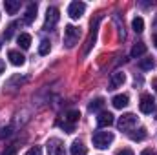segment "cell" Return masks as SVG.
<instances>
[{
  "mask_svg": "<svg viewBox=\"0 0 157 155\" xmlns=\"http://www.w3.org/2000/svg\"><path fill=\"white\" fill-rule=\"evenodd\" d=\"M15 28H17V24H15V22H13V24H9V26H7V29L4 31V39H6V40L11 39V37H13V33H15Z\"/></svg>",
  "mask_w": 157,
  "mask_h": 155,
  "instance_id": "obj_24",
  "label": "cell"
},
{
  "mask_svg": "<svg viewBox=\"0 0 157 155\" xmlns=\"http://www.w3.org/2000/svg\"><path fill=\"white\" fill-rule=\"evenodd\" d=\"M132 28H133L135 33H143V31H144V20H143L141 17H135L133 22H132Z\"/></svg>",
  "mask_w": 157,
  "mask_h": 155,
  "instance_id": "obj_18",
  "label": "cell"
},
{
  "mask_svg": "<svg viewBox=\"0 0 157 155\" xmlns=\"http://www.w3.org/2000/svg\"><path fill=\"white\" fill-rule=\"evenodd\" d=\"M7 59H9V62H11L13 66H24V62H26V57H24L20 51H17V49H11V51L7 53Z\"/></svg>",
  "mask_w": 157,
  "mask_h": 155,
  "instance_id": "obj_9",
  "label": "cell"
},
{
  "mask_svg": "<svg viewBox=\"0 0 157 155\" xmlns=\"http://www.w3.org/2000/svg\"><path fill=\"white\" fill-rule=\"evenodd\" d=\"M4 68H6V66H4V62L0 60V73H4Z\"/></svg>",
  "mask_w": 157,
  "mask_h": 155,
  "instance_id": "obj_31",
  "label": "cell"
},
{
  "mask_svg": "<svg viewBox=\"0 0 157 155\" xmlns=\"http://www.w3.org/2000/svg\"><path fill=\"white\" fill-rule=\"evenodd\" d=\"M112 124H113V115H112L110 112L99 113V117H97V126H99V128H108V126H112Z\"/></svg>",
  "mask_w": 157,
  "mask_h": 155,
  "instance_id": "obj_10",
  "label": "cell"
},
{
  "mask_svg": "<svg viewBox=\"0 0 157 155\" xmlns=\"http://www.w3.org/2000/svg\"><path fill=\"white\" fill-rule=\"evenodd\" d=\"M124 80H126V75H124L122 71H115V73L112 75V86H110V89H115L119 86H122Z\"/></svg>",
  "mask_w": 157,
  "mask_h": 155,
  "instance_id": "obj_13",
  "label": "cell"
},
{
  "mask_svg": "<svg viewBox=\"0 0 157 155\" xmlns=\"http://www.w3.org/2000/svg\"><path fill=\"white\" fill-rule=\"evenodd\" d=\"M60 128H62L64 131H68V133H71V131L75 130V126H73V124H70V122H66V120H64V122H60Z\"/></svg>",
  "mask_w": 157,
  "mask_h": 155,
  "instance_id": "obj_25",
  "label": "cell"
},
{
  "mask_svg": "<svg viewBox=\"0 0 157 155\" xmlns=\"http://www.w3.org/2000/svg\"><path fill=\"white\" fill-rule=\"evenodd\" d=\"M154 66H155V60H154V59H143V60H139V68L144 70V71L152 70Z\"/></svg>",
  "mask_w": 157,
  "mask_h": 155,
  "instance_id": "obj_20",
  "label": "cell"
},
{
  "mask_svg": "<svg viewBox=\"0 0 157 155\" xmlns=\"http://www.w3.org/2000/svg\"><path fill=\"white\" fill-rule=\"evenodd\" d=\"M78 119H80V113H78L77 110H70L66 113V122H70V124H75Z\"/></svg>",
  "mask_w": 157,
  "mask_h": 155,
  "instance_id": "obj_21",
  "label": "cell"
},
{
  "mask_svg": "<svg viewBox=\"0 0 157 155\" xmlns=\"http://www.w3.org/2000/svg\"><path fill=\"white\" fill-rule=\"evenodd\" d=\"M155 119H157V110H155Z\"/></svg>",
  "mask_w": 157,
  "mask_h": 155,
  "instance_id": "obj_32",
  "label": "cell"
},
{
  "mask_svg": "<svg viewBox=\"0 0 157 155\" xmlns=\"http://www.w3.org/2000/svg\"><path fill=\"white\" fill-rule=\"evenodd\" d=\"M117 155H135V153H133L130 148H122V150H119L117 152Z\"/></svg>",
  "mask_w": 157,
  "mask_h": 155,
  "instance_id": "obj_28",
  "label": "cell"
},
{
  "mask_svg": "<svg viewBox=\"0 0 157 155\" xmlns=\"http://www.w3.org/2000/svg\"><path fill=\"white\" fill-rule=\"evenodd\" d=\"M139 110L143 112V113H152L154 110H155V99L150 95V93H144L143 97H141V102H139Z\"/></svg>",
  "mask_w": 157,
  "mask_h": 155,
  "instance_id": "obj_7",
  "label": "cell"
},
{
  "mask_svg": "<svg viewBox=\"0 0 157 155\" xmlns=\"http://www.w3.org/2000/svg\"><path fill=\"white\" fill-rule=\"evenodd\" d=\"M86 11V4L84 2H71L70 7H68V15L73 18V20H78Z\"/></svg>",
  "mask_w": 157,
  "mask_h": 155,
  "instance_id": "obj_8",
  "label": "cell"
},
{
  "mask_svg": "<svg viewBox=\"0 0 157 155\" xmlns=\"http://www.w3.org/2000/svg\"><path fill=\"white\" fill-rule=\"evenodd\" d=\"M49 51H51V42L44 39L42 42H40V46H39V53L40 55H48Z\"/></svg>",
  "mask_w": 157,
  "mask_h": 155,
  "instance_id": "obj_22",
  "label": "cell"
},
{
  "mask_svg": "<svg viewBox=\"0 0 157 155\" xmlns=\"http://www.w3.org/2000/svg\"><path fill=\"white\" fill-rule=\"evenodd\" d=\"M112 104H113V108H117V110H122V108H126V106L130 104V97H128L126 93L115 95V97L112 99Z\"/></svg>",
  "mask_w": 157,
  "mask_h": 155,
  "instance_id": "obj_11",
  "label": "cell"
},
{
  "mask_svg": "<svg viewBox=\"0 0 157 155\" xmlns=\"http://www.w3.org/2000/svg\"><path fill=\"white\" fill-rule=\"evenodd\" d=\"M141 155H157V153L154 152V150H150V148H148V150H143V152H141Z\"/></svg>",
  "mask_w": 157,
  "mask_h": 155,
  "instance_id": "obj_30",
  "label": "cell"
},
{
  "mask_svg": "<svg viewBox=\"0 0 157 155\" xmlns=\"http://www.w3.org/2000/svg\"><path fill=\"white\" fill-rule=\"evenodd\" d=\"M60 15H59V9L57 7H48L46 11V22H44V29H53L59 22Z\"/></svg>",
  "mask_w": 157,
  "mask_h": 155,
  "instance_id": "obj_6",
  "label": "cell"
},
{
  "mask_svg": "<svg viewBox=\"0 0 157 155\" xmlns=\"http://www.w3.org/2000/svg\"><path fill=\"white\" fill-rule=\"evenodd\" d=\"M4 7L9 15H15L20 9V0H4Z\"/></svg>",
  "mask_w": 157,
  "mask_h": 155,
  "instance_id": "obj_14",
  "label": "cell"
},
{
  "mask_svg": "<svg viewBox=\"0 0 157 155\" xmlns=\"http://www.w3.org/2000/svg\"><path fill=\"white\" fill-rule=\"evenodd\" d=\"M155 46H157V37H155Z\"/></svg>",
  "mask_w": 157,
  "mask_h": 155,
  "instance_id": "obj_33",
  "label": "cell"
},
{
  "mask_svg": "<svg viewBox=\"0 0 157 155\" xmlns=\"http://www.w3.org/2000/svg\"><path fill=\"white\" fill-rule=\"evenodd\" d=\"M135 124H137V117L133 115V113H124L122 117H119V120H117L119 130H122V131H130V130H133Z\"/></svg>",
  "mask_w": 157,
  "mask_h": 155,
  "instance_id": "obj_4",
  "label": "cell"
},
{
  "mask_svg": "<svg viewBox=\"0 0 157 155\" xmlns=\"http://www.w3.org/2000/svg\"><path fill=\"white\" fill-rule=\"evenodd\" d=\"M46 146H48V155H66L64 142L60 139H49Z\"/></svg>",
  "mask_w": 157,
  "mask_h": 155,
  "instance_id": "obj_5",
  "label": "cell"
},
{
  "mask_svg": "<svg viewBox=\"0 0 157 155\" xmlns=\"http://www.w3.org/2000/svg\"><path fill=\"white\" fill-rule=\"evenodd\" d=\"M71 155H88V148L80 141H75L71 144Z\"/></svg>",
  "mask_w": 157,
  "mask_h": 155,
  "instance_id": "obj_15",
  "label": "cell"
},
{
  "mask_svg": "<svg viewBox=\"0 0 157 155\" xmlns=\"http://www.w3.org/2000/svg\"><path fill=\"white\" fill-rule=\"evenodd\" d=\"M18 46H20L22 49H29V46H31V35L20 33V37H18Z\"/></svg>",
  "mask_w": 157,
  "mask_h": 155,
  "instance_id": "obj_17",
  "label": "cell"
},
{
  "mask_svg": "<svg viewBox=\"0 0 157 155\" xmlns=\"http://www.w3.org/2000/svg\"><path fill=\"white\" fill-rule=\"evenodd\" d=\"M37 17V4H29L28 9H26V15H24V24H31Z\"/></svg>",
  "mask_w": 157,
  "mask_h": 155,
  "instance_id": "obj_12",
  "label": "cell"
},
{
  "mask_svg": "<svg viewBox=\"0 0 157 155\" xmlns=\"http://www.w3.org/2000/svg\"><path fill=\"white\" fill-rule=\"evenodd\" d=\"M91 141H93V146H95V148L104 150V148H108V146L113 142V133H112V131H97V133L91 137Z\"/></svg>",
  "mask_w": 157,
  "mask_h": 155,
  "instance_id": "obj_1",
  "label": "cell"
},
{
  "mask_svg": "<svg viewBox=\"0 0 157 155\" xmlns=\"http://www.w3.org/2000/svg\"><path fill=\"white\" fill-rule=\"evenodd\" d=\"M26 155H42V150H40L39 146H33V148L28 150V153Z\"/></svg>",
  "mask_w": 157,
  "mask_h": 155,
  "instance_id": "obj_27",
  "label": "cell"
},
{
  "mask_svg": "<svg viewBox=\"0 0 157 155\" xmlns=\"http://www.w3.org/2000/svg\"><path fill=\"white\" fill-rule=\"evenodd\" d=\"M11 131H13V128H11V126H6V128H2L0 137H2V139H6V137H9V135H11Z\"/></svg>",
  "mask_w": 157,
  "mask_h": 155,
  "instance_id": "obj_26",
  "label": "cell"
},
{
  "mask_svg": "<svg viewBox=\"0 0 157 155\" xmlns=\"http://www.w3.org/2000/svg\"><path fill=\"white\" fill-rule=\"evenodd\" d=\"M146 135H148V133H146V128H139L135 133H130V139H132V141H144Z\"/></svg>",
  "mask_w": 157,
  "mask_h": 155,
  "instance_id": "obj_19",
  "label": "cell"
},
{
  "mask_svg": "<svg viewBox=\"0 0 157 155\" xmlns=\"http://www.w3.org/2000/svg\"><path fill=\"white\" fill-rule=\"evenodd\" d=\"M0 49H2V42H0Z\"/></svg>",
  "mask_w": 157,
  "mask_h": 155,
  "instance_id": "obj_34",
  "label": "cell"
},
{
  "mask_svg": "<svg viewBox=\"0 0 157 155\" xmlns=\"http://www.w3.org/2000/svg\"><path fill=\"white\" fill-rule=\"evenodd\" d=\"M146 53V44H143V42H137L133 47H132V57L133 59H139V57H143Z\"/></svg>",
  "mask_w": 157,
  "mask_h": 155,
  "instance_id": "obj_16",
  "label": "cell"
},
{
  "mask_svg": "<svg viewBox=\"0 0 157 155\" xmlns=\"http://www.w3.org/2000/svg\"><path fill=\"white\" fill-rule=\"evenodd\" d=\"M15 152H17V148H15V146H11V148H7V150L4 152V155H13Z\"/></svg>",
  "mask_w": 157,
  "mask_h": 155,
  "instance_id": "obj_29",
  "label": "cell"
},
{
  "mask_svg": "<svg viewBox=\"0 0 157 155\" xmlns=\"http://www.w3.org/2000/svg\"><path fill=\"white\" fill-rule=\"evenodd\" d=\"M78 37H80V28H75L73 24H68L64 28V44L68 47H73L78 42Z\"/></svg>",
  "mask_w": 157,
  "mask_h": 155,
  "instance_id": "obj_2",
  "label": "cell"
},
{
  "mask_svg": "<svg viewBox=\"0 0 157 155\" xmlns=\"http://www.w3.org/2000/svg\"><path fill=\"white\" fill-rule=\"evenodd\" d=\"M104 106V99H95V100H91V104H90V112H99L101 108Z\"/></svg>",
  "mask_w": 157,
  "mask_h": 155,
  "instance_id": "obj_23",
  "label": "cell"
},
{
  "mask_svg": "<svg viewBox=\"0 0 157 155\" xmlns=\"http://www.w3.org/2000/svg\"><path fill=\"white\" fill-rule=\"evenodd\" d=\"M99 22H101V17L95 18V22H91V29H90V35L86 39V46H84V55L90 53V49L95 46V40H97V31H99Z\"/></svg>",
  "mask_w": 157,
  "mask_h": 155,
  "instance_id": "obj_3",
  "label": "cell"
}]
</instances>
